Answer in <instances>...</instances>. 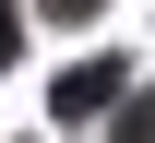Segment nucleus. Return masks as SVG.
I'll list each match as a JSON object with an SVG mask.
<instances>
[{
	"mask_svg": "<svg viewBox=\"0 0 155 143\" xmlns=\"http://www.w3.org/2000/svg\"><path fill=\"white\" fill-rule=\"evenodd\" d=\"M12 48H24V12H12V0H0V72H12Z\"/></svg>",
	"mask_w": 155,
	"mask_h": 143,
	"instance_id": "2",
	"label": "nucleus"
},
{
	"mask_svg": "<svg viewBox=\"0 0 155 143\" xmlns=\"http://www.w3.org/2000/svg\"><path fill=\"white\" fill-rule=\"evenodd\" d=\"M36 12H60V24H84V12H96V0H36Z\"/></svg>",
	"mask_w": 155,
	"mask_h": 143,
	"instance_id": "4",
	"label": "nucleus"
},
{
	"mask_svg": "<svg viewBox=\"0 0 155 143\" xmlns=\"http://www.w3.org/2000/svg\"><path fill=\"white\" fill-rule=\"evenodd\" d=\"M119 83H131L119 60H72V72L48 83V119H60V131H84V119H107V107H119Z\"/></svg>",
	"mask_w": 155,
	"mask_h": 143,
	"instance_id": "1",
	"label": "nucleus"
},
{
	"mask_svg": "<svg viewBox=\"0 0 155 143\" xmlns=\"http://www.w3.org/2000/svg\"><path fill=\"white\" fill-rule=\"evenodd\" d=\"M119 143H155V96H143V107H131V119H119Z\"/></svg>",
	"mask_w": 155,
	"mask_h": 143,
	"instance_id": "3",
	"label": "nucleus"
}]
</instances>
